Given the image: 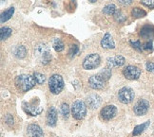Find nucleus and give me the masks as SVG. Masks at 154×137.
Segmentation results:
<instances>
[{
    "mask_svg": "<svg viewBox=\"0 0 154 137\" xmlns=\"http://www.w3.org/2000/svg\"><path fill=\"white\" fill-rule=\"evenodd\" d=\"M16 86L22 92H27L29 90H31L32 88L34 87L35 85V80L33 78V76L29 75H20L17 77L16 79Z\"/></svg>",
    "mask_w": 154,
    "mask_h": 137,
    "instance_id": "obj_1",
    "label": "nucleus"
},
{
    "mask_svg": "<svg viewBox=\"0 0 154 137\" xmlns=\"http://www.w3.org/2000/svg\"><path fill=\"white\" fill-rule=\"evenodd\" d=\"M34 55L39 60V62H41L43 64L49 63L51 60V53L49 46H47L44 44H38L35 46Z\"/></svg>",
    "mask_w": 154,
    "mask_h": 137,
    "instance_id": "obj_2",
    "label": "nucleus"
},
{
    "mask_svg": "<svg viewBox=\"0 0 154 137\" xmlns=\"http://www.w3.org/2000/svg\"><path fill=\"white\" fill-rule=\"evenodd\" d=\"M72 114L76 120H82L87 115V104L83 100L77 99L72 106Z\"/></svg>",
    "mask_w": 154,
    "mask_h": 137,
    "instance_id": "obj_3",
    "label": "nucleus"
},
{
    "mask_svg": "<svg viewBox=\"0 0 154 137\" xmlns=\"http://www.w3.org/2000/svg\"><path fill=\"white\" fill-rule=\"evenodd\" d=\"M49 88L52 94H60L64 88V80L62 77L58 74L52 75L49 80Z\"/></svg>",
    "mask_w": 154,
    "mask_h": 137,
    "instance_id": "obj_4",
    "label": "nucleus"
},
{
    "mask_svg": "<svg viewBox=\"0 0 154 137\" xmlns=\"http://www.w3.org/2000/svg\"><path fill=\"white\" fill-rule=\"evenodd\" d=\"M101 63V58L97 53H91L85 57L83 61V67L86 70H92L99 66Z\"/></svg>",
    "mask_w": 154,
    "mask_h": 137,
    "instance_id": "obj_5",
    "label": "nucleus"
},
{
    "mask_svg": "<svg viewBox=\"0 0 154 137\" xmlns=\"http://www.w3.org/2000/svg\"><path fill=\"white\" fill-rule=\"evenodd\" d=\"M135 98L134 91L129 87H123L118 92V99L123 104H129Z\"/></svg>",
    "mask_w": 154,
    "mask_h": 137,
    "instance_id": "obj_6",
    "label": "nucleus"
},
{
    "mask_svg": "<svg viewBox=\"0 0 154 137\" xmlns=\"http://www.w3.org/2000/svg\"><path fill=\"white\" fill-rule=\"evenodd\" d=\"M123 75L129 80H138L141 76V69L134 65H128L123 69Z\"/></svg>",
    "mask_w": 154,
    "mask_h": 137,
    "instance_id": "obj_7",
    "label": "nucleus"
},
{
    "mask_svg": "<svg viewBox=\"0 0 154 137\" xmlns=\"http://www.w3.org/2000/svg\"><path fill=\"white\" fill-rule=\"evenodd\" d=\"M149 107H150V105H149V101L146 99L141 98L135 103V105L133 107V112L136 115L142 116V115H145L146 112H149Z\"/></svg>",
    "mask_w": 154,
    "mask_h": 137,
    "instance_id": "obj_8",
    "label": "nucleus"
},
{
    "mask_svg": "<svg viewBox=\"0 0 154 137\" xmlns=\"http://www.w3.org/2000/svg\"><path fill=\"white\" fill-rule=\"evenodd\" d=\"M117 114V108L114 105H106L100 112V116L104 121H109Z\"/></svg>",
    "mask_w": 154,
    "mask_h": 137,
    "instance_id": "obj_9",
    "label": "nucleus"
},
{
    "mask_svg": "<svg viewBox=\"0 0 154 137\" xmlns=\"http://www.w3.org/2000/svg\"><path fill=\"white\" fill-rule=\"evenodd\" d=\"M106 81L99 74L91 76L88 79V85L94 90H101V89H103L106 85Z\"/></svg>",
    "mask_w": 154,
    "mask_h": 137,
    "instance_id": "obj_10",
    "label": "nucleus"
},
{
    "mask_svg": "<svg viewBox=\"0 0 154 137\" xmlns=\"http://www.w3.org/2000/svg\"><path fill=\"white\" fill-rule=\"evenodd\" d=\"M86 104L90 109L96 110L101 105V98L97 94H91L86 98Z\"/></svg>",
    "mask_w": 154,
    "mask_h": 137,
    "instance_id": "obj_11",
    "label": "nucleus"
},
{
    "mask_svg": "<svg viewBox=\"0 0 154 137\" xmlns=\"http://www.w3.org/2000/svg\"><path fill=\"white\" fill-rule=\"evenodd\" d=\"M125 63H126V59L122 55H116L106 60V66L111 69L114 67L122 66L123 64H125Z\"/></svg>",
    "mask_w": 154,
    "mask_h": 137,
    "instance_id": "obj_12",
    "label": "nucleus"
},
{
    "mask_svg": "<svg viewBox=\"0 0 154 137\" xmlns=\"http://www.w3.org/2000/svg\"><path fill=\"white\" fill-rule=\"evenodd\" d=\"M29 137H44V133L41 127L37 124H29L27 128Z\"/></svg>",
    "mask_w": 154,
    "mask_h": 137,
    "instance_id": "obj_13",
    "label": "nucleus"
},
{
    "mask_svg": "<svg viewBox=\"0 0 154 137\" xmlns=\"http://www.w3.org/2000/svg\"><path fill=\"white\" fill-rule=\"evenodd\" d=\"M47 124L51 127H54L57 122V112L54 107H50L46 116Z\"/></svg>",
    "mask_w": 154,
    "mask_h": 137,
    "instance_id": "obj_14",
    "label": "nucleus"
},
{
    "mask_svg": "<svg viewBox=\"0 0 154 137\" xmlns=\"http://www.w3.org/2000/svg\"><path fill=\"white\" fill-rule=\"evenodd\" d=\"M140 35L143 39L147 40V42H149V40L151 41L154 37V28L152 26H149V25L144 26L140 31Z\"/></svg>",
    "mask_w": 154,
    "mask_h": 137,
    "instance_id": "obj_15",
    "label": "nucleus"
},
{
    "mask_svg": "<svg viewBox=\"0 0 154 137\" xmlns=\"http://www.w3.org/2000/svg\"><path fill=\"white\" fill-rule=\"evenodd\" d=\"M101 46L103 47V48H106V49L115 48L114 41H113V39H112V36L109 33H106L104 35L103 39L101 40Z\"/></svg>",
    "mask_w": 154,
    "mask_h": 137,
    "instance_id": "obj_16",
    "label": "nucleus"
},
{
    "mask_svg": "<svg viewBox=\"0 0 154 137\" xmlns=\"http://www.w3.org/2000/svg\"><path fill=\"white\" fill-rule=\"evenodd\" d=\"M14 13V7H11L6 11L2 13L1 16H0V21H1V23L3 24L4 22H6V21H8L9 19H11V17L13 16Z\"/></svg>",
    "mask_w": 154,
    "mask_h": 137,
    "instance_id": "obj_17",
    "label": "nucleus"
},
{
    "mask_svg": "<svg viewBox=\"0 0 154 137\" xmlns=\"http://www.w3.org/2000/svg\"><path fill=\"white\" fill-rule=\"evenodd\" d=\"M149 124H150V122L149 121H146V122H145V123H143V124H141V125H138V126H136L135 128H134V130H133V133H132V134L135 136V135H139V134H141L143 132H145V130L147 129V127L149 126Z\"/></svg>",
    "mask_w": 154,
    "mask_h": 137,
    "instance_id": "obj_18",
    "label": "nucleus"
},
{
    "mask_svg": "<svg viewBox=\"0 0 154 137\" xmlns=\"http://www.w3.org/2000/svg\"><path fill=\"white\" fill-rule=\"evenodd\" d=\"M52 46H53V48L55 49L56 52H61L65 48L64 43L60 38H54V40H53V42H52Z\"/></svg>",
    "mask_w": 154,
    "mask_h": 137,
    "instance_id": "obj_19",
    "label": "nucleus"
},
{
    "mask_svg": "<svg viewBox=\"0 0 154 137\" xmlns=\"http://www.w3.org/2000/svg\"><path fill=\"white\" fill-rule=\"evenodd\" d=\"M117 10V8L114 4H108L103 9V13L106 15H114Z\"/></svg>",
    "mask_w": 154,
    "mask_h": 137,
    "instance_id": "obj_20",
    "label": "nucleus"
},
{
    "mask_svg": "<svg viewBox=\"0 0 154 137\" xmlns=\"http://www.w3.org/2000/svg\"><path fill=\"white\" fill-rule=\"evenodd\" d=\"M11 33H13V31H11V28H8V27H2L1 29H0V38H1L2 41L8 39Z\"/></svg>",
    "mask_w": 154,
    "mask_h": 137,
    "instance_id": "obj_21",
    "label": "nucleus"
},
{
    "mask_svg": "<svg viewBox=\"0 0 154 137\" xmlns=\"http://www.w3.org/2000/svg\"><path fill=\"white\" fill-rule=\"evenodd\" d=\"M131 15L135 18H142V17H145L146 15V11L141 8L135 7L131 10Z\"/></svg>",
    "mask_w": 154,
    "mask_h": 137,
    "instance_id": "obj_22",
    "label": "nucleus"
},
{
    "mask_svg": "<svg viewBox=\"0 0 154 137\" xmlns=\"http://www.w3.org/2000/svg\"><path fill=\"white\" fill-rule=\"evenodd\" d=\"M27 54V50L24 46L22 45H18L14 49V55L17 57V58H24Z\"/></svg>",
    "mask_w": 154,
    "mask_h": 137,
    "instance_id": "obj_23",
    "label": "nucleus"
},
{
    "mask_svg": "<svg viewBox=\"0 0 154 137\" xmlns=\"http://www.w3.org/2000/svg\"><path fill=\"white\" fill-rule=\"evenodd\" d=\"M70 110L69 109V107L67 103H63L61 105V108H60V112H61V115H63L64 118H68L69 116V114H70Z\"/></svg>",
    "mask_w": 154,
    "mask_h": 137,
    "instance_id": "obj_24",
    "label": "nucleus"
},
{
    "mask_svg": "<svg viewBox=\"0 0 154 137\" xmlns=\"http://www.w3.org/2000/svg\"><path fill=\"white\" fill-rule=\"evenodd\" d=\"M33 78L35 80V82H36V84H43V83L45 82L46 80V77L43 75V74H41V73H38V72H35L33 74Z\"/></svg>",
    "mask_w": 154,
    "mask_h": 137,
    "instance_id": "obj_25",
    "label": "nucleus"
},
{
    "mask_svg": "<svg viewBox=\"0 0 154 137\" xmlns=\"http://www.w3.org/2000/svg\"><path fill=\"white\" fill-rule=\"evenodd\" d=\"M98 74H99L100 76H101L106 81H108L109 79L111 77V70H110V68L106 67V68L103 69V70L101 71V72H99Z\"/></svg>",
    "mask_w": 154,
    "mask_h": 137,
    "instance_id": "obj_26",
    "label": "nucleus"
},
{
    "mask_svg": "<svg viewBox=\"0 0 154 137\" xmlns=\"http://www.w3.org/2000/svg\"><path fill=\"white\" fill-rule=\"evenodd\" d=\"M114 16V19L118 22V23H123V22H125V20H126V15L124 14L121 10H116V13H115V14L113 15Z\"/></svg>",
    "mask_w": 154,
    "mask_h": 137,
    "instance_id": "obj_27",
    "label": "nucleus"
},
{
    "mask_svg": "<svg viewBox=\"0 0 154 137\" xmlns=\"http://www.w3.org/2000/svg\"><path fill=\"white\" fill-rule=\"evenodd\" d=\"M78 50H79V47L77 45H72L69 46V56L70 58L74 57L77 53H78Z\"/></svg>",
    "mask_w": 154,
    "mask_h": 137,
    "instance_id": "obj_28",
    "label": "nucleus"
},
{
    "mask_svg": "<svg viewBox=\"0 0 154 137\" xmlns=\"http://www.w3.org/2000/svg\"><path fill=\"white\" fill-rule=\"evenodd\" d=\"M130 45H131L136 50H138L140 52L143 51V45H141V42L140 41H135V42L131 41V42H130Z\"/></svg>",
    "mask_w": 154,
    "mask_h": 137,
    "instance_id": "obj_29",
    "label": "nucleus"
},
{
    "mask_svg": "<svg viewBox=\"0 0 154 137\" xmlns=\"http://www.w3.org/2000/svg\"><path fill=\"white\" fill-rule=\"evenodd\" d=\"M141 4L149 9H154V0H144V1H141Z\"/></svg>",
    "mask_w": 154,
    "mask_h": 137,
    "instance_id": "obj_30",
    "label": "nucleus"
},
{
    "mask_svg": "<svg viewBox=\"0 0 154 137\" xmlns=\"http://www.w3.org/2000/svg\"><path fill=\"white\" fill-rule=\"evenodd\" d=\"M146 68L147 71H149V72H151V73H154V63L147 62L146 64Z\"/></svg>",
    "mask_w": 154,
    "mask_h": 137,
    "instance_id": "obj_31",
    "label": "nucleus"
},
{
    "mask_svg": "<svg viewBox=\"0 0 154 137\" xmlns=\"http://www.w3.org/2000/svg\"><path fill=\"white\" fill-rule=\"evenodd\" d=\"M152 41H149L143 45V49L145 50H151L152 49Z\"/></svg>",
    "mask_w": 154,
    "mask_h": 137,
    "instance_id": "obj_32",
    "label": "nucleus"
},
{
    "mask_svg": "<svg viewBox=\"0 0 154 137\" xmlns=\"http://www.w3.org/2000/svg\"><path fill=\"white\" fill-rule=\"evenodd\" d=\"M5 120H6V122H7L8 124H14V117L11 116V115H8L7 116H6V118H5Z\"/></svg>",
    "mask_w": 154,
    "mask_h": 137,
    "instance_id": "obj_33",
    "label": "nucleus"
},
{
    "mask_svg": "<svg viewBox=\"0 0 154 137\" xmlns=\"http://www.w3.org/2000/svg\"><path fill=\"white\" fill-rule=\"evenodd\" d=\"M131 3H132L131 0H120V4H122V5L128 6V5H130Z\"/></svg>",
    "mask_w": 154,
    "mask_h": 137,
    "instance_id": "obj_34",
    "label": "nucleus"
}]
</instances>
